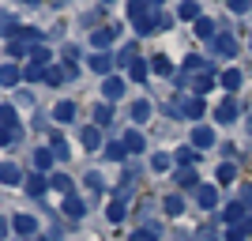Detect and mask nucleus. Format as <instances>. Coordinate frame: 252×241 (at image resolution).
<instances>
[{"instance_id": "f257e3e1", "label": "nucleus", "mask_w": 252, "mask_h": 241, "mask_svg": "<svg viewBox=\"0 0 252 241\" xmlns=\"http://www.w3.org/2000/svg\"><path fill=\"white\" fill-rule=\"evenodd\" d=\"M169 109H173V113L192 117V121H200V117H203V98H200V95H196V98H177Z\"/></svg>"}, {"instance_id": "f03ea898", "label": "nucleus", "mask_w": 252, "mask_h": 241, "mask_svg": "<svg viewBox=\"0 0 252 241\" xmlns=\"http://www.w3.org/2000/svg\"><path fill=\"white\" fill-rule=\"evenodd\" d=\"M196 204H200L203 211H215L219 207V189H215V185H200V189H196Z\"/></svg>"}, {"instance_id": "7ed1b4c3", "label": "nucleus", "mask_w": 252, "mask_h": 241, "mask_svg": "<svg viewBox=\"0 0 252 241\" xmlns=\"http://www.w3.org/2000/svg\"><path fill=\"white\" fill-rule=\"evenodd\" d=\"M102 95H105V102H117V98L125 95V79H117V75H105Z\"/></svg>"}, {"instance_id": "20e7f679", "label": "nucleus", "mask_w": 252, "mask_h": 241, "mask_svg": "<svg viewBox=\"0 0 252 241\" xmlns=\"http://www.w3.org/2000/svg\"><path fill=\"white\" fill-rule=\"evenodd\" d=\"M53 121L72 125V121H75V102H57V105H53Z\"/></svg>"}, {"instance_id": "39448f33", "label": "nucleus", "mask_w": 252, "mask_h": 241, "mask_svg": "<svg viewBox=\"0 0 252 241\" xmlns=\"http://www.w3.org/2000/svg\"><path fill=\"white\" fill-rule=\"evenodd\" d=\"M83 200L75 196V192H64V215H72V219H83Z\"/></svg>"}, {"instance_id": "423d86ee", "label": "nucleus", "mask_w": 252, "mask_h": 241, "mask_svg": "<svg viewBox=\"0 0 252 241\" xmlns=\"http://www.w3.org/2000/svg\"><path fill=\"white\" fill-rule=\"evenodd\" d=\"M79 139H83V147H87V151H98V147H102V132H98V125L83 128V132H79Z\"/></svg>"}, {"instance_id": "0eeeda50", "label": "nucleus", "mask_w": 252, "mask_h": 241, "mask_svg": "<svg viewBox=\"0 0 252 241\" xmlns=\"http://www.w3.org/2000/svg\"><path fill=\"white\" fill-rule=\"evenodd\" d=\"M91 68H94L98 75H109L113 72V57H109V53H94V57H91Z\"/></svg>"}, {"instance_id": "6e6552de", "label": "nucleus", "mask_w": 252, "mask_h": 241, "mask_svg": "<svg viewBox=\"0 0 252 241\" xmlns=\"http://www.w3.org/2000/svg\"><path fill=\"white\" fill-rule=\"evenodd\" d=\"M143 15H151V0H128V19L136 23Z\"/></svg>"}, {"instance_id": "1a4fd4ad", "label": "nucleus", "mask_w": 252, "mask_h": 241, "mask_svg": "<svg viewBox=\"0 0 252 241\" xmlns=\"http://www.w3.org/2000/svg\"><path fill=\"white\" fill-rule=\"evenodd\" d=\"M215 143V132H211L207 125H196V132H192V147H211Z\"/></svg>"}, {"instance_id": "9d476101", "label": "nucleus", "mask_w": 252, "mask_h": 241, "mask_svg": "<svg viewBox=\"0 0 252 241\" xmlns=\"http://www.w3.org/2000/svg\"><path fill=\"white\" fill-rule=\"evenodd\" d=\"M147 72H151V64L143 61V57H132V61H128V75H132V79H147Z\"/></svg>"}, {"instance_id": "9b49d317", "label": "nucleus", "mask_w": 252, "mask_h": 241, "mask_svg": "<svg viewBox=\"0 0 252 241\" xmlns=\"http://www.w3.org/2000/svg\"><path fill=\"white\" fill-rule=\"evenodd\" d=\"M162 211H166L169 219H177L181 211H185V200H181L177 192H169V196H166V204H162Z\"/></svg>"}, {"instance_id": "f8f14e48", "label": "nucleus", "mask_w": 252, "mask_h": 241, "mask_svg": "<svg viewBox=\"0 0 252 241\" xmlns=\"http://www.w3.org/2000/svg\"><path fill=\"white\" fill-rule=\"evenodd\" d=\"M211 42H215V49H219L222 57H233V53H237V42H233L230 34H219V38H211Z\"/></svg>"}, {"instance_id": "ddd939ff", "label": "nucleus", "mask_w": 252, "mask_h": 241, "mask_svg": "<svg viewBox=\"0 0 252 241\" xmlns=\"http://www.w3.org/2000/svg\"><path fill=\"white\" fill-rule=\"evenodd\" d=\"M15 234H38V219L34 215H15Z\"/></svg>"}, {"instance_id": "4468645a", "label": "nucleus", "mask_w": 252, "mask_h": 241, "mask_svg": "<svg viewBox=\"0 0 252 241\" xmlns=\"http://www.w3.org/2000/svg\"><path fill=\"white\" fill-rule=\"evenodd\" d=\"M0 177H4V185H19L23 173H19V166H15V162H4V166H0Z\"/></svg>"}, {"instance_id": "2eb2a0df", "label": "nucleus", "mask_w": 252, "mask_h": 241, "mask_svg": "<svg viewBox=\"0 0 252 241\" xmlns=\"http://www.w3.org/2000/svg\"><path fill=\"white\" fill-rule=\"evenodd\" d=\"M215 117H219L222 125H230L233 117H237V102H230V98H226V102H222L219 109H215Z\"/></svg>"}, {"instance_id": "dca6fc26", "label": "nucleus", "mask_w": 252, "mask_h": 241, "mask_svg": "<svg viewBox=\"0 0 252 241\" xmlns=\"http://www.w3.org/2000/svg\"><path fill=\"white\" fill-rule=\"evenodd\" d=\"M49 185H53V181H45V173H34V177L27 181V192H31V196H42Z\"/></svg>"}, {"instance_id": "f3484780", "label": "nucleus", "mask_w": 252, "mask_h": 241, "mask_svg": "<svg viewBox=\"0 0 252 241\" xmlns=\"http://www.w3.org/2000/svg\"><path fill=\"white\" fill-rule=\"evenodd\" d=\"M222 222H230V226L233 222H245V204H230V207L222 211Z\"/></svg>"}, {"instance_id": "a211bd4d", "label": "nucleus", "mask_w": 252, "mask_h": 241, "mask_svg": "<svg viewBox=\"0 0 252 241\" xmlns=\"http://www.w3.org/2000/svg\"><path fill=\"white\" fill-rule=\"evenodd\" d=\"M53 158H57V155H53V151H45V147H42V151H34V166H38V173H45V170L53 166Z\"/></svg>"}, {"instance_id": "6ab92c4d", "label": "nucleus", "mask_w": 252, "mask_h": 241, "mask_svg": "<svg viewBox=\"0 0 252 241\" xmlns=\"http://www.w3.org/2000/svg\"><path fill=\"white\" fill-rule=\"evenodd\" d=\"M91 42H94V49H105V45L113 42V27H102V31H94V38H91Z\"/></svg>"}, {"instance_id": "aec40b11", "label": "nucleus", "mask_w": 252, "mask_h": 241, "mask_svg": "<svg viewBox=\"0 0 252 241\" xmlns=\"http://www.w3.org/2000/svg\"><path fill=\"white\" fill-rule=\"evenodd\" d=\"M177 15L181 19H200V4H196V0H185V4L177 8Z\"/></svg>"}, {"instance_id": "412c9836", "label": "nucleus", "mask_w": 252, "mask_h": 241, "mask_svg": "<svg viewBox=\"0 0 252 241\" xmlns=\"http://www.w3.org/2000/svg\"><path fill=\"white\" fill-rule=\"evenodd\" d=\"M0 83H4V87H15V83H19V68H15V64H4V72H0Z\"/></svg>"}, {"instance_id": "4be33fe9", "label": "nucleus", "mask_w": 252, "mask_h": 241, "mask_svg": "<svg viewBox=\"0 0 252 241\" xmlns=\"http://www.w3.org/2000/svg\"><path fill=\"white\" fill-rule=\"evenodd\" d=\"M72 72V68H61V64H53L49 68V75H45V83H53V87H61L64 83V75Z\"/></svg>"}, {"instance_id": "5701e85b", "label": "nucleus", "mask_w": 252, "mask_h": 241, "mask_svg": "<svg viewBox=\"0 0 252 241\" xmlns=\"http://www.w3.org/2000/svg\"><path fill=\"white\" fill-rule=\"evenodd\" d=\"M222 87H226V91H237V87H241V72H237V68L222 72Z\"/></svg>"}, {"instance_id": "b1692460", "label": "nucleus", "mask_w": 252, "mask_h": 241, "mask_svg": "<svg viewBox=\"0 0 252 241\" xmlns=\"http://www.w3.org/2000/svg\"><path fill=\"white\" fill-rule=\"evenodd\" d=\"M125 155H128L125 143H109L105 147V158H109V162H125Z\"/></svg>"}, {"instance_id": "393cba45", "label": "nucleus", "mask_w": 252, "mask_h": 241, "mask_svg": "<svg viewBox=\"0 0 252 241\" xmlns=\"http://www.w3.org/2000/svg\"><path fill=\"white\" fill-rule=\"evenodd\" d=\"M151 72H158V75H169V72H173V64H169L166 57H151Z\"/></svg>"}, {"instance_id": "a878e982", "label": "nucleus", "mask_w": 252, "mask_h": 241, "mask_svg": "<svg viewBox=\"0 0 252 241\" xmlns=\"http://www.w3.org/2000/svg\"><path fill=\"white\" fill-rule=\"evenodd\" d=\"M177 185H181V189H196V173H192V166H185L177 173Z\"/></svg>"}, {"instance_id": "bb28decb", "label": "nucleus", "mask_w": 252, "mask_h": 241, "mask_svg": "<svg viewBox=\"0 0 252 241\" xmlns=\"http://www.w3.org/2000/svg\"><path fill=\"white\" fill-rule=\"evenodd\" d=\"M109 121H113V109H109V105H98V109H94V125L105 128Z\"/></svg>"}, {"instance_id": "cd10ccee", "label": "nucleus", "mask_w": 252, "mask_h": 241, "mask_svg": "<svg viewBox=\"0 0 252 241\" xmlns=\"http://www.w3.org/2000/svg\"><path fill=\"white\" fill-rule=\"evenodd\" d=\"M151 117V102H143V98H139L136 105H132V121H147Z\"/></svg>"}, {"instance_id": "c85d7f7f", "label": "nucleus", "mask_w": 252, "mask_h": 241, "mask_svg": "<svg viewBox=\"0 0 252 241\" xmlns=\"http://www.w3.org/2000/svg\"><path fill=\"white\" fill-rule=\"evenodd\" d=\"M233 177H237V166H233V162H222V166H219V181H222V185H230Z\"/></svg>"}, {"instance_id": "c756f323", "label": "nucleus", "mask_w": 252, "mask_h": 241, "mask_svg": "<svg viewBox=\"0 0 252 241\" xmlns=\"http://www.w3.org/2000/svg\"><path fill=\"white\" fill-rule=\"evenodd\" d=\"M125 147H128V151H136V155H139V151H143V136H139L136 128H132V132H128V136H125Z\"/></svg>"}, {"instance_id": "7c9ffc66", "label": "nucleus", "mask_w": 252, "mask_h": 241, "mask_svg": "<svg viewBox=\"0 0 252 241\" xmlns=\"http://www.w3.org/2000/svg\"><path fill=\"white\" fill-rule=\"evenodd\" d=\"M49 147H53V155H57V158H64V155H68V143H64V136H57V132L49 136Z\"/></svg>"}, {"instance_id": "2f4dec72", "label": "nucleus", "mask_w": 252, "mask_h": 241, "mask_svg": "<svg viewBox=\"0 0 252 241\" xmlns=\"http://www.w3.org/2000/svg\"><path fill=\"white\" fill-rule=\"evenodd\" d=\"M196 34H200V38H215V23L200 15V19H196Z\"/></svg>"}, {"instance_id": "473e14b6", "label": "nucleus", "mask_w": 252, "mask_h": 241, "mask_svg": "<svg viewBox=\"0 0 252 241\" xmlns=\"http://www.w3.org/2000/svg\"><path fill=\"white\" fill-rule=\"evenodd\" d=\"M105 215H109V222H121V219H125V200H113Z\"/></svg>"}, {"instance_id": "72a5a7b5", "label": "nucleus", "mask_w": 252, "mask_h": 241, "mask_svg": "<svg viewBox=\"0 0 252 241\" xmlns=\"http://www.w3.org/2000/svg\"><path fill=\"white\" fill-rule=\"evenodd\" d=\"M0 121H4V128H19V125H15L19 117H15V109H11V105H0Z\"/></svg>"}, {"instance_id": "f704fd0d", "label": "nucleus", "mask_w": 252, "mask_h": 241, "mask_svg": "<svg viewBox=\"0 0 252 241\" xmlns=\"http://www.w3.org/2000/svg\"><path fill=\"white\" fill-rule=\"evenodd\" d=\"M53 189H57V192H72V177H64V173H53Z\"/></svg>"}, {"instance_id": "c9c22d12", "label": "nucleus", "mask_w": 252, "mask_h": 241, "mask_svg": "<svg viewBox=\"0 0 252 241\" xmlns=\"http://www.w3.org/2000/svg\"><path fill=\"white\" fill-rule=\"evenodd\" d=\"M177 162H181V166H192V162H196V151H192V147H181V151H177Z\"/></svg>"}, {"instance_id": "e433bc0d", "label": "nucleus", "mask_w": 252, "mask_h": 241, "mask_svg": "<svg viewBox=\"0 0 252 241\" xmlns=\"http://www.w3.org/2000/svg\"><path fill=\"white\" fill-rule=\"evenodd\" d=\"M185 68H189V72H207V61H203V57H189Z\"/></svg>"}, {"instance_id": "4c0bfd02", "label": "nucleus", "mask_w": 252, "mask_h": 241, "mask_svg": "<svg viewBox=\"0 0 252 241\" xmlns=\"http://www.w3.org/2000/svg\"><path fill=\"white\" fill-rule=\"evenodd\" d=\"M211 83H215V79H211V75L203 72L200 79H196V95H203V91H211Z\"/></svg>"}, {"instance_id": "58836bf2", "label": "nucleus", "mask_w": 252, "mask_h": 241, "mask_svg": "<svg viewBox=\"0 0 252 241\" xmlns=\"http://www.w3.org/2000/svg\"><path fill=\"white\" fill-rule=\"evenodd\" d=\"M166 166H169V155H155L151 158V170H158V173H162Z\"/></svg>"}, {"instance_id": "ea45409f", "label": "nucleus", "mask_w": 252, "mask_h": 241, "mask_svg": "<svg viewBox=\"0 0 252 241\" xmlns=\"http://www.w3.org/2000/svg\"><path fill=\"white\" fill-rule=\"evenodd\" d=\"M128 241H158V238H155V230H136Z\"/></svg>"}, {"instance_id": "a19ab883", "label": "nucleus", "mask_w": 252, "mask_h": 241, "mask_svg": "<svg viewBox=\"0 0 252 241\" xmlns=\"http://www.w3.org/2000/svg\"><path fill=\"white\" fill-rule=\"evenodd\" d=\"M87 189H102V177H98V173H87Z\"/></svg>"}, {"instance_id": "79ce46f5", "label": "nucleus", "mask_w": 252, "mask_h": 241, "mask_svg": "<svg viewBox=\"0 0 252 241\" xmlns=\"http://www.w3.org/2000/svg\"><path fill=\"white\" fill-rule=\"evenodd\" d=\"M196 238H200V241H215V230H211V226H203V230L196 234Z\"/></svg>"}, {"instance_id": "37998d69", "label": "nucleus", "mask_w": 252, "mask_h": 241, "mask_svg": "<svg viewBox=\"0 0 252 241\" xmlns=\"http://www.w3.org/2000/svg\"><path fill=\"white\" fill-rule=\"evenodd\" d=\"M230 8L233 11H249V0H230Z\"/></svg>"}, {"instance_id": "c03bdc74", "label": "nucleus", "mask_w": 252, "mask_h": 241, "mask_svg": "<svg viewBox=\"0 0 252 241\" xmlns=\"http://www.w3.org/2000/svg\"><path fill=\"white\" fill-rule=\"evenodd\" d=\"M241 200H245V204H252V185H245V192H241Z\"/></svg>"}, {"instance_id": "a18cd8bd", "label": "nucleus", "mask_w": 252, "mask_h": 241, "mask_svg": "<svg viewBox=\"0 0 252 241\" xmlns=\"http://www.w3.org/2000/svg\"><path fill=\"white\" fill-rule=\"evenodd\" d=\"M237 230H241V234H252V219H245L241 226H237Z\"/></svg>"}, {"instance_id": "49530a36", "label": "nucleus", "mask_w": 252, "mask_h": 241, "mask_svg": "<svg viewBox=\"0 0 252 241\" xmlns=\"http://www.w3.org/2000/svg\"><path fill=\"white\" fill-rule=\"evenodd\" d=\"M23 4H38V0H23Z\"/></svg>"}, {"instance_id": "de8ad7c7", "label": "nucleus", "mask_w": 252, "mask_h": 241, "mask_svg": "<svg viewBox=\"0 0 252 241\" xmlns=\"http://www.w3.org/2000/svg\"><path fill=\"white\" fill-rule=\"evenodd\" d=\"M249 132H252V121H249Z\"/></svg>"}, {"instance_id": "09e8293b", "label": "nucleus", "mask_w": 252, "mask_h": 241, "mask_svg": "<svg viewBox=\"0 0 252 241\" xmlns=\"http://www.w3.org/2000/svg\"><path fill=\"white\" fill-rule=\"evenodd\" d=\"M151 4H158V0H151Z\"/></svg>"}, {"instance_id": "8fccbe9b", "label": "nucleus", "mask_w": 252, "mask_h": 241, "mask_svg": "<svg viewBox=\"0 0 252 241\" xmlns=\"http://www.w3.org/2000/svg\"><path fill=\"white\" fill-rule=\"evenodd\" d=\"M105 4H109V0H105Z\"/></svg>"}]
</instances>
